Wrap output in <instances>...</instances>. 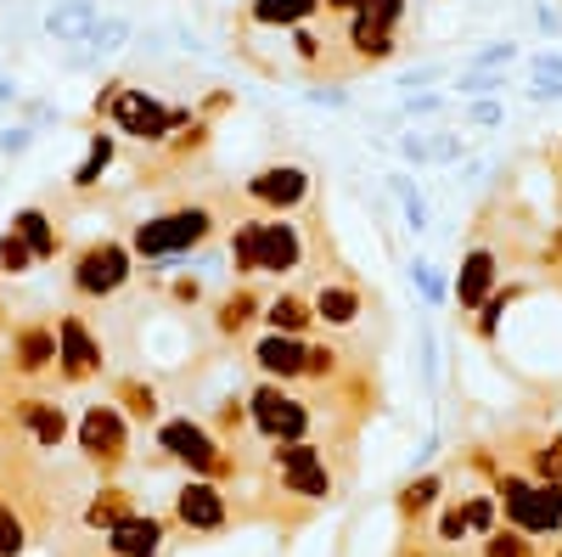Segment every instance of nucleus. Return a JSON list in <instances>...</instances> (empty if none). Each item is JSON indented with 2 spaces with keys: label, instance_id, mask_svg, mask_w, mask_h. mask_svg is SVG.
Wrapping results in <instances>:
<instances>
[{
  "label": "nucleus",
  "instance_id": "nucleus-9",
  "mask_svg": "<svg viewBox=\"0 0 562 557\" xmlns=\"http://www.w3.org/2000/svg\"><path fill=\"white\" fill-rule=\"evenodd\" d=\"M57 371L68 383H90L102 371V344L85 327V315H63L57 321Z\"/></svg>",
  "mask_w": 562,
  "mask_h": 557
},
{
  "label": "nucleus",
  "instance_id": "nucleus-38",
  "mask_svg": "<svg viewBox=\"0 0 562 557\" xmlns=\"http://www.w3.org/2000/svg\"><path fill=\"white\" fill-rule=\"evenodd\" d=\"M293 52H299L304 63H315V57H321V40H315V34H304V23L293 29Z\"/></svg>",
  "mask_w": 562,
  "mask_h": 557
},
{
  "label": "nucleus",
  "instance_id": "nucleus-32",
  "mask_svg": "<svg viewBox=\"0 0 562 557\" xmlns=\"http://www.w3.org/2000/svg\"><path fill=\"white\" fill-rule=\"evenodd\" d=\"M209 147V124H186V135H180V142H169V158L180 164V158H198Z\"/></svg>",
  "mask_w": 562,
  "mask_h": 557
},
{
  "label": "nucleus",
  "instance_id": "nucleus-7",
  "mask_svg": "<svg viewBox=\"0 0 562 557\" xmlns=\"http://www.w3.org/2000/svg\"><path fill=\"white\" fill-rule=\"evenodd\" d=\"M276 474L281 484H288L293 495L304 501H326L333 495V474H326V461L310 439H288V445H276Z\"/></svg>",
  "mask_w": 562,
  "mask_h": 557
},
{
  "label": "nucleus",
  "instance_id": "nucleus-2",
  "mask_svg": "<svg viewBox=\"0 0 562 557\" xmlns=\"http://www.w3.org/2000/svg\"><path fill=\"white\" fill-rule=\"evenodd\" d=\"M209 231H214V214H209L203 203H186V209H169V214L140 220L135 237H130V254H140V259H169V254H186V248L209 243Z\"/></svg>",
  "mask_w": 562,
  "mask_h": 557
},
{
  "label": "nucleus",
  "instance_id": "nucleus-33",
  "mask_svg": "<svg viewBox=\"0 0 562 557\" xmlns=\"http://www.w3.org/2000/svg\"><path fill=\"white\" fill-rule=\"evenodd\" d=\"M23 552V519L12 506H0V557H18Z\"/></svg>",
  "mask_w": 562,
  "mask_h": 557
},
{
  "label": "nucleus",
  "instance_id": "nucleus-12",
  "mask_svg": "<svg viewBox=\"0 0 562 557\" xmlns=\"http://www.w3.org/2000/svg\"><path fill=\"white\" fill-rule=\"evenodd\" d=\"M254 360H259V371H265V378L293 383V378H304L310 344H304V338H288V333H265V338L254 344Z\"/></svg>",
  "mask_w": 562,
  "mask_h": 557
},
{
  "label": "nucleus",
  "instance_id": "nucleus-1",
  "mask_svg": "<svg viewBox=\"0 0 562 557\" xmlns=\"http://www.w3.org/2000/svg\"><path fill=\"white\" fill-rule=\"evenodd\" d=\"M97 108H108L119 135H135V142H147V147H164L175 130L192 124V108H164L158 97L130 90V85H108V97H97Z\"/></svg>",
  "mask_w": 562,
  "mask_h": 557
},
{
  "label": "nucleus",
  "instance_id": "nucleus-11",
  "mask_svg": "<svg viewBox=\"0 0 562 557\" xmlns=\"http://www.w3.org/2000/svg\"><path fill=\"white\" fill-rule=\"evenodd\" d=\"M304 265V231L288 214L259 220V276H288Z\"/></svg>",
  "mask_w": 562,
  "mask_h": 557
},
{
  "label": "nucleus",
  "instance_id": "nucleus-27",
  "mask_svg": "<svg viewBox=\"0 0 562 557\" xmlns=\"http://www.w3.org/2000/svg\"><path fill=\"white\" fill-rule=\"evenodd\" d=\"M518 299H524V288H495V293L479 304V338H495V333H501V315L518 304Z\"/></svg>",
  "mask_w": 562,
  "mask_h": 557
},
{
  "label": "nucleus",
  "instance_id": "nucleus-10",
  "mask_svg": "<svg viewBox=\"0 0 562 557\" xmlns=\"http://www.w3.org/2000/svg\"><path fill=\"white\" fill-rule=\"evenodd\" d=\"M79 450H85L90 461H102V468L124 461L130 434H124V416H119V405H90V411L79 416Z\"/></svg>",
  "mask_w": 562,
  "mask_h": 557
},
{
  "label": "nucleus",
  "instance_id": "nucleus-5",
  "mask_svg": "<svg viewBox=\"0 0 562 557\" xmlns=\"http://www.w3.org/2000/svg\"><path fill=\"white\" fill-rule=\"evenodd\" d=\"M248 416H254V428H259L265 439H276V445H288V439H304V434H310V405L293 400L276 378L259 383V389L248 394Z\"/></svg>",
  "mask_w": 562,
  "mask_h": 557
},
{
  "label": "nucleus",
  "instance_id": "nucleus-19",
  "mask_svg": "<svg viewBox=\"0 0 562 557\" xmlns=\"http://www.w3.org/2000/svg\"><path fill=\"white\" fill-rule=\"evenodd\" d=\"M265 321H270V333H288V338H304L315 327V304L304 293H276L265 304Z\"/></svg>",
  "mask_w": 562,
  "mask_h": 557
},
{
  "label": "nucleus",
  "instance_id": "nucleus-17",
  "mask_svg": "<svg viewBox=\"0 0 562 557\" xmlns=\"http://www.w3.org/2000/svg\"><path fill=\"white\" fill-rule=\"evenodd\" d=\"M18 423L45 445V450H57L63 439H68V416H63V405H52V400H18Z\"/></svg>",
  "mask_w": 562,
  "mask_h": 557
},
{
  "label": "nucleus",
  "instance_id": "nucleus-26",
  "mask_svg": "<svg viewBox=\"0 0 562 557\" xmlns=\"http://www.w3.org/2000/svg\"><path fill=\"white\" fill-rule=\"evenodd\" d=\"M124 519H130V495H124V490H102L97 501L85 506V524H90V530H113V524H124Z\"/></svg>",
  "mask_w": 562,
  "mask_h": 557
},
{
  "label": "nucleus",
  "instance_id": "nucleus-14",
  "mask_svg": "<svg viewBox=\"0 0 562 557\" xmlns=\"http://www.w3.org/2000/svg\"><path fill=\"white\" fill-rule=\"evenodd\" d=\"M175 519L186 530H220L225 524V495L209 484V479H192L180 495H175Z\"/></svg>",
  "mask_w": 562,
  "mask_h": 557
},
{
  "label": "nucleus",
  "instance_id": "nucleus-6",
  "mask_svg": "<svg viewBox=\"0 0 562 557\" xmlns=\"http://www.w3.org/2000/svg\"><path fill=\"white\" fill-rule=\"evenodd\" d=\"M158 445H164L175 461H186L192 474H225V468H231L225 450H220V439H214L203 423H192V416H175V423H164V428H158Z\"/></svg>",
  "mask_w": 562,
  "mask_h": 557
},
{
  "label": "nucleus",
  "instance_id": "nucleus-34",
  "mask_svg": "<svg viewBox=\"0 0 562 557\" xmlns=\"http://www.w3.org/2000/svg\"><path fill=\"white\" fill-rule=\"evenodd\" d=\"M484 557H529V541H524V530H501V535H490Z\"/></svg>",
  "mask_w": 562,
  "mask_h": 557
},
{
  "label": "nucleus",
  "instance_id": "nucleus-4",
  "mask_svg": "<svg viewBox=\"0 0 562 557\" xmlns=\"http://www.w3.org/2000/svg\"><path fill=\"white\" fill-rule=\"evenodd\" d=\"M135 270V254L124 243H90L79 259H74V293L79 299H113Z\"/></svg>",
  "mask_w": 562,
  "mask_h": 557
},
{
  "label": "nucleus",
  "instance_id": "nucleus-3",
  "mask_svg": "<svg viewBox=\"0 0 562 557\" xmlns=\"http://www.w3.org/2000/svg\"><path fill=\"white\" fill-rule=\"evenodd\" d=\"M495 495H501V506H506L512 530H524V535H557V530H562V484L506 474Z\"/></svg>",
  "mask_w": 562,
  "mask_h": 557
},
{
  "label": "nucleus",
  "instance_id": "nucleus-30",
  "mask_svg": "<svg viewBox=\"0 0 562 557\" xmlns=\"http://www.w3.org/2000/svg\"><path fill=\"white\" fill-rule=\"evenodd\" d=\"M349 18H360L371 29H394L405 18V0H360V12H349Z\"/></svg>",
  "mask_w": 562,
  "mask_h": 557
},
{
  "label": "nucleus",
  "instance_id": "nucleus-40",
  "mask_svg": "<svg viewBox=\"0 0 562 557\" xmlns=\"http://www.w3.org/2000/svg\"><path fill=\"white\" fill-rule=\"evenodd\" d=\"M169 293H175L180 304H198V299H203V288H198V276H180V282H175Z\"/></svg>",
  "mask_w": 562,
  "mask_h": 557
},
{
  "label": "nucleus",
  "instance_id": "nucleus-39",
  "mask_svg": "<svg viewBox=\"0 0 562 557\" xmlns=\"http://www.w3.org/2000/svg\"><path fill=\"white\" fill-rule=\"evenodd\" d=\"M439 535H445V541L467 535V506H450V513H445V524H439Z\"/></svg>",
  "mask_w": 562,
  "mask_h": 557
},
{
  "label": "nucleus",
  "instance_id": "nucleus-31",
  "mask_svg": "<svg viewBox=\"0 0 562 557\" xmlns=\"http://www.w3.org/2000/svg\"><path fill=\"white\" fill-rule=\"evenodd\" d=\"M535 479L562 484V434H557V439H546V445L535 450Z\"/></svg>",
  "mask_w": 562,
  "mask_h": 557
},
{
  "label": "nucleus",
  "instance_id": "nucleus-37",
  "mask_svg": "<svg viewBox=\"0 0 562 557\" xmlns=\"http://www.w3.org/2000/svg\"><path fill=\"white\" fill-rule=\"evenodd\" d=\"M490 524H495V501H467V530L484 535Z\"/></svg>",
  "mask_w": 562,
  "mask_h": 557
},
{
  "label": "nucleus",
  "instance_id": "nucleus-24",
  "mask_svg": "<svg viewBox=\"0 0 562 557\" xmlns=\"http://www.w3.org/2000/svg\"><path fill=\"white\" fill-rule=\"evenodd\" d=\"M113 153H119V147H113V135H102V130L90 135V153H85V164L74 169V192H90V186H97V180L108 175Z\"/></svg>",
  "mask_w": 562,
  "mask_h": 557
},
{
  "label": "nucleus",
  "instance_id": "nucleus-18",
  "mask_svg": "<svg viewBox=\"0 0 562 557\" xmlns=\"http://www.w3.org/2000/svg\"><path fill=\"white\" fill-rule=\"evenodd\" d=\"M310 304H315V321H326V327H355L366 299H360V288H355V282H326Z\"/></svg>",
  "mask_w": 562,
  "mask_h": 557
},
{
  "label": "nucleus",
  "instance_id": "nucleus-16",
  "mask_svg": "<svg viewBox=\"0 0 562 557\" xmlns=\"http://www.w3.org/2000/svg\"><path fill=\"white\" fill-rule=\"evenodd\" d=\"M108 546H113V557H158L164 552V524L130 513L124 524L108 530Z\"/></svg>",
  "mask_w": 562,
  "mask_h": 557
},
{
  "label": "nucleus",
  "instance_id": "nucleus-22",
  "mask_svg": "<svg viewBox=\"0 0 562 557\" xmlns=\"http://www.w3.org/2000/svg\"><path fill=\"white\" fill-rule=\"evenodd\" d=\"M259 310H265V304H259V293H254V288H237L231 299H220V310H214V327H220L225 338H237V333L248 327V321H254Z\"/></svg>",
  "mask_w": 562,
  "mask_h": 557
},
{
  "label": "nucleus",
  "instance_id": "nucleus-35",
  "mask_svg": "<svg viewBox=\"0 0 562 557\" xmlns=\"http://www.w3.org/2000/svg\"><path fill=\"white\" fill-rule=\"evenodd\" d=\"M333 371H338V349H333V344H310L304 378H333Z\"/></svg>",
  "mask_w": 562,
  "mask_h": 557
},
{
  "label": "nucleus",
  "instance_id": "nucleus-23",
  "mask_svg": "<svg viewBox=\"0 0 562 557\" xmlns=\"http://www.w3.org/2000/svg\"><path fill=\"white\" fill-rule=\"evenodd\" d=\"M349 45L360 63H389L394 57V29H371L360 18H349Z\"/></svg>",
  "mask_w": 562,
  "mask_h": 557
},
{
  "label": "nucleus",
  "instance_id": "nucleus-41",
  "mask_svg": "<svg viewBox=\"0 0 562 557\" xmlns=\"http://www.w3.org/2000/svg\"><path fill=\"white\" fill-rule=\"evenodd\" d=\"M326 12H338V18H349V12H360V0H321Z\"/></svg>",
  "mask_w": 562,
  "mask_h": 557
},
{
  "label": "nucleus",
  "instance_id": "nucleus-21",
  "mask_svg": "<svg viewBox=\"0 0 562 557\" xmlns=\"http://www.w3.org/2000/svg\"><path fill=\"white\" fill-rule=\"evenodd\" d=\"M315 12H321V0H254V7H248V18L265 23V29H299Z\"/></svg>",
  "mask_w": 562,
  "mask_h": 557
},
{
  "label": "nucleus",
  "instance_id": "nucleus-13",
  "mask_svg": "<svg viewBox=\"0 0 562 557\" xmlns=\"http://www.w3.org/2000/svg\"><path fill=\"white\" fill-rule=\"evenodd\" d=\"M12 366L23 378H40L45 366H57V327H45V321H29V327L12 333Z\"/></svg>",
  "mask_w": 562,
  "mask_h": 557
},
{
  "label": "nucleus",
  "instance_id": "nucleus-43",
  "mask_svg": "<svg viewBox=\"0 0 562 557\" xmlns=\"http://www.w3.org/2000/svg\"><path fill=\"white\" fill-rule=\"evenodd\" d=\"M557 169H562V147H557Z\"/></svg>",
  "mask_w": 562,
  "mask_h": 557
},
{
  "label": "nucleus",
  "instance_id": "nucleus-15",
  "mask_svg": "<svg viewBox=\"0 0 562 557\" xmlns=\"http://www.w3.org/2000/svg\"><path fill=\"white\" fill-rule=\"evenodd\" d=\"M495 270H501V259H495L490 248H473V254L461 259V276H456V304H461L467 315H473V310L495 293Z\"/></svg>",
  "mask_w": 562,
  "mask_h": 557
},
{
  "label": "nucleus",
  "instance_id": "nucleus-28",
  "mask_svg": "<svg viewBox=\"0 0 562 557\" xmlns=\"http://www.w3.org/2000/svg\"><path fill=\"white\" fill-rule=\"evenodd\" d=\"M119 405H124L130 416H140V423H147V416H158V389H153V383H140V378H124V383H119Z\"/></svg>",
  "mask_w": 562,
  "mask_h": 557
},
{
  "label": "nucleus",
  "instance_id": "nucleus-20",
  "mask_svg": "<svg viewBox=\"0 0 562 557\" xmlns=\"http://www.w3.org/2000/svg\"><path fill=\"white\" fill-rule=\"evenodd\" d=\"M12 231L29 243V254L45 265V259H57V248H63V237H57V225H52V214L45 209H23L18 220H12Z\"/></svg>",
  "mask_w": 562,
  "mask_h": 557
},
{
  "label": "nucleus",
  "instance_id": "nucleus-29",
  "mask_svg": "<svg viewBox=\"0 0 562 557\" xmlns=\"http://www.w3.org/2000/svg\"><path fill=\"white\" fill-rule=\"evenodd\" d=\"M40 259L29 254V243L18 237V231H0V276H29Z\"/></svg>",
  "mask_w": 562,
  "mask_h": 557
},
{
  "label": "nucleus",
  "instance_id": "nucleus-36",
  "mask_svg": "<svg viewBox=\"0 0 562 557\" xmlns=\"http://www.w3.org/2000/svg\"><path fill=\"white\" fill-rule=\"evenodd\" d=\"M434 495H439V479L428 474V479H416V484H405V513H422V506H434Z\"/></svg>",
  "mask_w": 562,
  "mask_h": 557
},
{
  "label": "nucleus",
  "instance_id": "nucleus-42",
  "mask_svg": "<svg viewBox=\"0 0 562 557\" xmlns=\"http://www.w3.org/2000/svg\"><path fill=\"white\" fill-rule=\"evenodd\" d=\"M546 259H551V265H562V225L551 231V248H546Z\"/></svg>",
  "mask_w": 562,
  "mask_h": 557
},
{
  "label": "nucleus",
  "instance_id": "nucleus-8",
  "mask_svg": "<svg viewBox=\"0 0 562 557\" xmlns=\"http://www.w3.org/2000/svg\"><path fill=\"white\" fill-rule=\"evenodd\" d=\"M248 198L270 214H293L310 198V175L299 164H265V169L248 175Z\"/></svg>",
  "mask_w": 562,
  "mask_h": 557
},
{
  "label": "nucleus",
  "instance_id": "nucleus-25",
  "mask_svg": "<svg viewBox=\"0 0 562 557\" xmlns=\"http://www.w3.org/2000/svg\"><path fill=\"white\" fill-rule=\"evenodd\" d=\"M231 265L243 276H259V220H237V231H231Z\"/></svg>",
  "mask_w": 562,
  "mask_h": 557
},
{
  "label": "nucleus",
  "instance_id": "nucleus-44",
  "mask_svg": "<svg viewBox=\"0 0 562 557\" xmlns=\"http://www.w3.org/2000/svg\"><path fill=\"white\" fill-rule=\"evenodd\" d=\"M551 557H562V552H551Z\"/></svg>",
  "mask_w": 562,
  "mask_h": 557
}]
</instances>
